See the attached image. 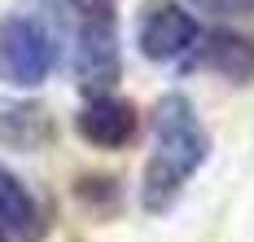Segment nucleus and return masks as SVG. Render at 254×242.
<instances>
[{
  "label": "nucleus",
  "instance_id": "obj_4",
  "mask_svg": "<svg viewBox=\"0 0 254 242\" xmlns=\"http://www.w3.org/2000/svg\"><path fill=\"white\" fill-rule=\"evenodd\" d=\"M197 35H202V27L184 4H153L136 27V44L149 62H180L193 53Z\"/></svg>",
  "mask_w": 254,
  "mask_h": 242
},
{
  "label": "nucleus",
  "instance_id": "obj_8",
  "mask_svg": "<svg viewBox=\"0 0 254 242\" xmlns=\"http://www.w3.org/2000/svg\"><path fill=\"white\" fill-rule=\"evenodd\" d=\"M57 136V119L49 115L44 102H0V145L18 150V154H35L53 145Z\"/></svg>",
  "mask_w": 254,
  "mask_h": 242
},
{
  "label": "nucleus",
  "instance_id": "obj_9",
  "mask_svg": "<svg viewBox=\"0 0 254 242\" xmlns=\"http://www.w3.org/2000/svg\"><path fill=\"white\" fill-rule=\"evenodd\" d=\"M75 198L92 216H114L123 207V185H119L114 176H79L75 181Z\"/></svg>",
  "mask_w": 254,
  "mask_h": 242
},
{
  "label": "nucleus",
  "instance_id": "obj_7",
  "mask_svg": "<svg viewBox=\"0 0 254 242\" xmlns=\"http://www.w3.org/2000/svg\"><path fill=\"white\" fill-rule=\"evenodd\" d=\"M44 234H49L44 203L0 163V242H40Z\"/></svg>",
  "mask_w": 254,
  "mask_h": 242
},
{
  "label": "nucleus",
  "instance_id": "obj_6",
  "mask_svg": "<svg viewBox=\"0 0 254 242\" xmlns=\"http://www.w3.org/2000/svg\"><path fill=\"white\" fill-rule=\"evenodd\" d=\"M189 71H215L232 84H250L254 80V40L241 35V31H228V27H215L197 35L193 53L184 57Z\"/></svg>",
  "mask_w": 254,
  "mask_h": 242
},
{
  "label": "nucleus",
  "instance_id": "obj_3",
  "mask_svg": "<svg viewBox=\"0 0 254 242\" xmlns=\"http://www.w3.org/2000/svg\"><path fill=\"white\" fill-rule=\"evenodd\" d=\"M57 66V35L35 13H4L0 18V84L9 88H40Z\"/></svg>",
  "mask_w": 254,
  "mask_h": 242
},
{
  "label": "nucleus",
  "instance_id": "obj_5",
  "mask_svg": "<svg viewBox=\"0 0 254 242\" xmlns=\"http://www.w3.org/2000/svg\"><path fill=\"white\" fill-rule=\"evenodd\" d=\"M75 132L97 145V150H123L136 141L140 132V115L127 97H114V93H97L88 97V106L75 115Z\"/></svg>",
  "mask_w": 254,
  "mask_h": 242
},
{
  "label": "nucleus",
  "instance_id": "obj_10",
  "mask_svg": "<svg viewBox=\"0 0 254 242\" xmlns=\"http://www.w3.org/2000/svg\"><path fill=\"white\" fill-rule=\"evenodd\" d=\"M197 4L219 13V18H250L254 13V0H197Z\"/></svg>",
  "mask_w": 254,
  "mask_h": 242
},
{
  "label": "nucleus",
  "instance_id": "obj_2",
  "mask_svg": "<svg viewBox=\"0 0 254 242\" xmlns=\"http://www.w3.org/2000/svg\"><path fill=\"white\" fill-rule=\"evenodd\" d=\"M75 18V80L88 97L110 93L123 75L119 0H66Z\"/></svg>",
  "mask_w": 254,
  "mask_h": 242
},
{
  "label": "nucleus",
  "instance_id": "obj_1",
  "mask_svg": "<svg viewBox=\"0 0 254 242\" xmlns=\"http://www.w3.org/2000/svg\"><path fill=\"white\" fill-rule=\"evenodd\" d=\"M210 128L202 123L197 106L184 93H167L153 106V154L145 163L140 181V207L149 216H162L180 203L193 172H202L210 159Z\"/></svg>",
  "mask_w": 254,
  "mask_h": 242
}]
</instances>
